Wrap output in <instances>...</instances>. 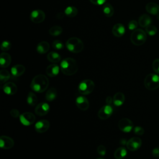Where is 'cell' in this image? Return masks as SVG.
<instances>
[{"mask_svg": "<svg viewBox=\"0 0 159 159\" xmlns=\"http://www.w3.org/2000/svg\"><path fill=\"white\" fill-rule=\"evenodd\" d=\"M57 96V91L55 88H50L45 94V99L48 102H51L55 100Z\"/></svg>", "mask_w": 159, "mask_h": 159, "instance_id": "26", "label": "cell"}, {"mask_svg": "<svg viewBox=\"0 0 159 159\" xmlns=\"http://www.w3.org/2000/svg\"><path fill=\"white\" fill-rule=\"evenodd\" d=\"M11 78V75L9 72L6 70H1L0 71V81L1 84L4 83Z\"/></svg>", "mask_w": 159, "mask_h": 159, "instance_id": "32", "label": "cell"}, {"mask_svg": "<svg viewBox=\"0 0 159 159\" xmlns=\"http://www.w3.org/2000/svg\"><path fill=\"white\" fill-rule=\"evenodd\" d=\"M50 125V122L46 119L37 121L35 124V130L38 133H44L47 131Z\"/></svg>", "mask_w": 159, "mask_h": 159, "instance_id": "13", "label": "cell"}, {"mask_svg": "<svg viewBox=\"0 0 159 159\" xmlns=\"http://www.w3.org/2000/svg\"><path fill=\"white\" fill-rule=\"evenodd\" d=\"M130 41L135 45H142L147 40L146 32L140 29L134 30L130 35Z\"/></svg>", "mask_w": 159, "mask_h": 159, "instance_id": "4", "label": "cell"}, {"mask_svg": "<svg viewBox=\"0 0 159 159\" xmlns=\"http://www.w3.org/2000/svg\"><path fill=\"white\" fill-rule=\"evenodd\" d=\"M50 111V106L47 102H42L38 104L35 108V113L39 116H45Z\"/></svg>", "mask_w": 159, "mask_h": 159, "instance_id": "12", "label": "cell"}, {"mask_svg": "<svg viewBox=\"0 0 159 159\" xmlns=\"http://www.w3.org/2000/svg\"><path fill=\"white\" fill-rule=\"evenodd\" d=\"M65 14L69 17H74L78 14V9L74 6H68L64 11Z\"/></svg>", "mask_w": 159, "mask_h": 159, "instance_id": "30", "label": "cell"}, {"mask_svg": "<svg viewBox=\"0 0 159 159\" xmlns=\"http://www.w3.org/2000/svg\"><path fill=\"white\" fill-rule=\"evenodd\" d=\"M147 12L152 15H158L159 14V5L155 2H148L145 6Z\"/></svg>", "mask_w": 159, "mask_h": 159, "instance_id": "22", "label": "cell"}, {"mask_svg": "<svg viewBox=\"0 0 159 159\" xmlns=\"http://www.w3.org/2000/svg\"><path fill=\"white\" fill-rule=\"evenodd\" d=\"M97 152H98V153L101 156H104L106 153V148L104 145H100L98 147Z\"/></svg>", "mask_w": 159, "mask_h": 159, "instance_id": "39", "label": "cell"}, {"mask_svg": "<svg viewBox=\"0 0 159 159\" xmlns=\"http://www.w3.org/2000/svg\"><path fill=\"white\" fill-rule=\"evenodd\" d=\"M113 113V108L111 105H104L101 107L98 113V116L100 119L106 120L109 118Z\"/></svg>", "mask_w": 159, "mask_h": 159, "instance_id": "9", "label": "cell"}, {"mask_svg": "<svg viewBox=\"0 0 159 159\" xmlns=\"http://www.w3.org/2000/svg\"><path fill=\"white\" fill-rule=\"evenodd\" d=\"M133 130L134 134L137 135H142L144 134V129L141 126H135Z\"/></svg>", "mask_w": 159, "mask_h": 159, "instance_id": "38", "label": "cell"}, {"mask_svg": "<svg viewBox=\"0 0 159 159\" xmlns=\"http://www.w3.org/2000/svg\"><path fill=\"white\" fill-rule=\"evenodd\" d=\"M89 1H90L92 4H94V5L99 6V5H102V4H104L106 2V0H89Z\"/></svg>", "mask_w": 159, "mask_h": 159, "instance_id": "41", "label": "cell"}, {"mask_svg": "<svg viewBox=\"0 0 159 159\" xmlns=\"http://www.w3.org/2000/svg\"><path fill=\"white\" fill-rule=\"evenodd\" d=\"M119 129L125 133H129L134 129V124L128 118H122L118 122Z\"/></svg>", "mask_w": 159, "mask_h": 159, "instance_id": "7", "label": "cell"}, {"mask_svg": "<svg viewBox=\"0 0 159 159\" xmlns=\"http://www.w3.org/2000/svg\"><path fill=\"white\" fill-rule=\"evenodd\" d=\"M11 47V43L7 40L3 41L1 45V49L2 51H7L10 50Z\"/></svg>", "mask_w": 159, "mask_h": 159, "instance_id": "35", "label": "cell"}, {"mask_svg": "<svg viewBox=\"0 0 159 159\" xmlns=\"http://www.w3.org/2000/svg\"><path fill=\"white\" fill-rule=\"evenodd\" d=\"M152 68L157 74H159V58L153 60L152 63Z\"/></svg>", "mask_w": 159, "mask_h": 159, "instance_id": "36", "label": "cell"}, {"mask_svg": "<svg viewBox=\"0 0 159 159\" xmlns=\"http://www.w3.org/2000/svg\"><path fill=\"white\" fill-rule=\"evenodd\" d=\"M142 145V140L137 137L130 139L126 143V147L130 151L137 150Z\"/></svg>", "mask_w": 159, "mask_h": 159, "instance_id": "11", "label": "cell"}, {"mask_svg": "<svg viewBox=\"0 0 159 159\" xmlns=\"http://www.w3.org/2000/svg\"><path fill=\"white\" fill-rule=\"evenodd\" d=\"M112 34L117 37H120L123 36L125 32V29L123 24L120 23L116 24L112 29Z\"/></svg>", "mask_w": 159, "mask_h": 159, "instance_id": "17", "label": "cell"}, {"mask_svg": "<svg viewBox=\"0 0 159 159\" xmlns=\"http://www.w3.org/2000/svg\"><path fill=\"white\" fill-rule=\"evenodd\" d=\"M138 22L135 20H130L128 24V29L130 30H134L137 29V27L138 26Z\"/></svg>", "mask_w": 159, "mask_h": 159, "instance_id": "37", "label": "cell"}, {"mask_svg": "<svg viewBox=\"0 0 159 159\" xmlns=\"http://www.w3.org/2000/svg\"><path fill=\"white\" fill-rule=\"evenodd\" d=\"M4 92L7 95H13L17 91V85L13 82H7L4 83L2 87Z\"/></svg>", "mask_w": 159, "mask_h": 159, "instance_id": "16", "label": "cell"}, {"mask_svg": "<svg viewBox=\"0 0 159 159\" xmlns=\"http://www.w3.org/2000/svg\"><path fill=\"white\" fill-rule=\"evenodd\" d=\"M60 70L61 72L67 76L75 75L78 69L76 61L72 58H66L60 63Z\"/></svg>", "mask_w": 159, "mask_h": 159, "instance_id": "2", "label": "cell"}, {"mask_svg": "<svg viewBox=\"0 0 159 159\" xmlns=\"http://www.w3.org/2000/svg\"><path fill=\"white\" fill-rule=\"evenodd\" d=\"M60 67L57 64H51L46 68V73L50 77H55L59 73Z\"/></svg>", "mask_w": 159, "mask_h": 159, "instance_id": "20", "label": "cell"}, {"mask_svg": "<svg viewBox=\"0 0 159 159\" xmlns=\"http://www.w3.org/2000/svg\"><path fill=\"white\" fill-rule=\"evenodd\" d=\"M50 49V45L46 41H42L38 43L37 46V51L40 54L46 53Z\"/></svg>", "mask_w": 159, "mask_h": 159, "instance_id": "24", "label": "cell"}, {"mask_svg": "<svg viewBox=\"0 0 159 159\" xmlns=\"http://www.w3.org/2000/svg\"><path fill=\"white\" fill-rule=\"evenodd\" d=\"M139 24L142 27H146L152 24V19L148 15L142 14L139 19Z\"/></svg>", "mask_w": 159, "mask_h": 159, "instance_id": "23", "label": "cell"}, {"mask_svg": "<svg viewBox=\"0 0 159 159\" xmlns=\"http://www.w3.org/2000/svg\"><path fill=\"white\" fill-rule=\"evenodd\" d=\"M47 59L49 61L56 63L61 60V56L56 52H50L47 55Z\"/></svg>", "mask_w": 159, "mask_h": 159, "instance_id": "27", "label": "cell"}, {"mask_svg": "<svg viewBox=\"0 0 159 159\" xmlns=\"http://www.w3.org/2000/svg\"><path fill=\"white\" fill-rule=\"evenodd\" d=\"M94 83L91 80H84L81 81L78 84V91L82 95L91 94L94 89Z\"/></svg>", "mask_w": 159, "mask_h": 159, "instance_id": "6", "label": "cell"}, {"mask_svg": "<svg viewBox=\"0 0 159 159\" xmlns=\"http://www.w3.org/2000/svg\"><path fill=\"white\" fill-rule=\"evenodd\" d=\"M102 11L105 16L107 17H111L113 16L114 10L113 7L111 4H106L104 5L102 8Z\"/></svg>", "mask_w": 159, "mask_h": 159, "instance_id": "29", "label": "cell"}, {"mask_svg": "<svg viewBox=\"0 0 159 159\" xmlns=\"http://www.w3.org/2000/svg\"><path fill=\"white\" fill-rule=\"evenodd\" d=\"M145 32L150 36H153L157 33V28L155 25L150 24L145 27Z\"/></svg>", "mask_w": 159, "mask_h": 159, "instance_id": "33", "label": "cell"}, {"mask_svg": "<svg viewBox=\"0 0 159 159\" xmlns=\"http://www.w3.org/2000/svg\"><path fill=\"white\" fill-rule=\"evenodd\" d=\"M145 87L150 91L155 90L159 88V75L157 73H150L144 80Z\"/></svg>", "mask_w": 159, "mask_h": 159, "instance_id": "5", "label": "cell"}, {"mask_svg": "<svg viewBox=\"0 0 159 159\" xmlns=\"http://www.w3.org/2000/svg\"><path fill=\"white\" fill-rule=\"evenodd\" d=\"M113 101V99L111 97V96H107L106 99V104H108V105H111L112 102Z\"/></svg>", "mask_w": 159, "mask_h": 159, "instance_id": "43", "label": "cell"}, {"mask_svg": "<svg viewBox=\"0 0 159 159\" xmlns=\"http://www.w3.org/2000/svg\"><path fill=\"white\" fill-rule=\"evenodd\" d=\"M152 153L154 157H159V148L156 147L154 149H153Z\"/></svg>", "mask_w": 159, "mask_h": 159, "instance_id": "42", "label": "cell"}, {"mask_svg": "<svg viewBox=\"0 0 159 159\" xmlns=\"http://www.w3.org/2000/svg\"><path fill=\"white\" fill-rule=\"evenodd\" d=\"M112 103L116 107L122 106L125 101V95L122 92L116 93L113 96Z\"/></svg>", "mask_w": 159, "mask_h": 159, "instance_id": "21", "label": "cell"}, {"mask_svg": "<svg viewBox=\"0 0 159 159\" xmlns=\"http://www.w3.org/2000/svg\"><path fill=\"white\" fill-rule=\"evenodd\" d=\"M96 159H104V158H98Z\"/></svg>", "mask_w": 159, "mask_h": 159, "instance_id": "44", "label": "cell"}, {"mask_svg": "<svg viewBox=\"0 0 159 159\" xmlns=\"http://www.w3.org/2000/svg\"><path fill=\"white\" fill-rule=\"evenodd\" d=\"M127 154V152L126 148L123 147H120L115 150L114 156L116 159H122L126 157Z\"/></svg>", "mask_w": 159, "mask_h": 159, "instance_id": "25", "label": "cell"}, {"mask_svg": "<svg viewBox=\"0 0 159 159\" xmlns=\"http://www.w3.org/2000/svg\"><path fill=\"white\" fill-rule=\"evenodd\" d=\"M14 145V140L10 137L2 135L0 138V147L3 149H10Z\"/></svg>", "mask_w": 159, "mask_h": 159, "instance_id": "15", "label": "cell"}, {"mask_svg": "<svg viewBox=\"0 0 159 159\" xmlns=\"http://www.w3.org/2000/svg\"><path fill=\"white\" fill-rule=\"evenodd\" d=\"M10 114L11 116L14 117V118H17V117H19L20 116V112L19 111V110L16 109H12L11 111H10Z\"/></svg>", "mask_w": 159, "mask_h": 159, "instance_id": "40", "label": "cell"}, {"mask_svg": "<svg viewBox=\"0 0 159 159\" xmlns=\"http://www.w3.org/2000/svg\"><path fill=\"white\" fill-rule=\"evenodd\" d=\"M49 85V80L48 78L42 74L36 75L32 79L30 83V88L36 93L44 92Z\"/></svg>", "mask_w": 159, "mask_h": 159, "instance_id": "1", "label": "cell"}, {"mask_svg": "<svg viewBox=\"0 0 159 159\" xmlns=\"http://www.w3.org/2000/svg\"><path fill=\"white\" fill-rule=\"evenodd\" d=\"M19 120L22 125L25 126H29L35 122V117L33 113L30 112H25L20 115Z\"/></svg>", "mask_w": 159, "mask_h": 159, "instance_id": "8", "label": "cell"}, {"mask_svg": "<svg viewBox=\"0 0 159 159\" xmlns=\"http://www.w3.org/2000/svg\"><path fill=\"white\" fill-rule=\"evenodd\" d=\"M30 18L32 22L35 24L42 22L45 19V12L40 9H35L31 12Z\"/></svg>", "mask_w": 159, "mask_h": 159, "instance_id": "10", "label": "cell"}, {"mask_svg": "<svg viewBox=\"0 0 159 159\" xmlns=\"http://www.w3.org/2000/svg\"><path fill=\"white\" fill-rule=\"evenodd\" d=\"M66 48L71 52L78 53L81 52L84 48L83 42L77 37H71L66 42Z\"/></svg>", "mask_w": 159, "mask_h": 159, "instance_id": "3", "label": "cell"}, {"mask_svg": "<svg viewBox=\"0 0 159 159\" xmlns=\"http://www.w3.org/2000/svg\"><path fill=\"white\" fill-rule=\"evenodd\" d=\"M27 102L29 105L31 106H34L37 104L38 99L36 94L34 92H29L27 98Z\"/></svg>", "mask_w": 159, "mask_h": 159, "instance_id": "28", "label": "cell"}, {"mask_svg": "<svg viewBox=\"0 0 159 159\" xmlns=\"http://www.w3.org/2000/svg\"><path fill=\"white\" fill-rule=\"evenodd\" d=\"M63 32L62 28L59 25H53L49 29V34L52 36H58Z\"/></svg>", "mask_w": 159, "mask_h": 159, "instance_id": "31", "label": "cell"}, {"mask_svg": "<svg viewBox=\"0 0 159 159\" xmlns=\"http://www.w3.org/2000/svg\"><path fill=\"white\" fill-rule=\"evenodd\" d=\"M75 104L78 108L81 111H86L89 106L88 99L84 96H78L75 99Z\"/></svg>", "mask_w": 159, "mask_h": 159, "instance_id": "14", "label": "cell"}, {"mask_svg": "<svg viewBox=\"0 0 159 159\" xmlns=\"http://www.w3.org/2000/svg\"><path fill=\"white\" fill-rule=\"evenodd\" d=\"M52 47L54 49L57 50H60L61 49L63 48L64 47V45L62 43V42H61L59 40H54L52 43Z\"/></svg>", "mask_w": 159, "mask_h": 159, "instance_id": "34", "label": "cell"}, {"mask_svg": "<svg viewBox=\"0 0 159 159\" xmlns=\"http://www.w3.org/2000/svg\"><path fill=\"white\" fill-rule=\"evenodd\" d=\"M25 71V68L22 65H16L11 69V73L14 77H19L22 75Z\"/></svg>", "mask_w": 159, "mask_h": 159, "instance_id": "19", "label": "cell"}, {"mask_svg": "<svg viewBox=\"0 0 159 159\" xmlns=\"http://www.w3.org/2000/svg\"><path fill=\"white\" fill-rule=\"evenodd\" d=\"M11 63V55L6 52H2L0 55V65L1 68L8 67Z\"/></svg>", "mask_w": 159, "mask_h": 159, "instance_id": "18", "label": "cell"}]
</instances>
